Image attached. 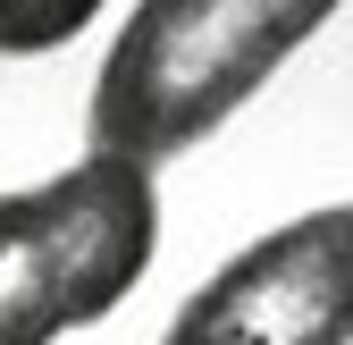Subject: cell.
<instances>
[{
	"mask_svg": "<svg viewBox=\"0 0 353 345\" xmlns=\"http://www.w3.org/2000/svg\"><path fill=\"white\" fill-rule=\"evenodd\" d=\"M336 9L345 0H135L84 101V152L160 168L210 144Z\"/></svg>",
	"mask_w": 353,
	"mask_h": 345,
	"instance_id": "1",
	"label": "cell"
},
{
	"mask_svg": "<svg viewBox=\"0 0 353 345\" xmlns=\"http://www.w3.org/2000/svg\"><path fill=\"white\" fill-rule=\"evenodd\" d=\"M160 253V177L84 152L59 177L0 194V345H59L110 320Z\"/></svg>",
	"mask_w": 353,
	"mask_h": 345,
	"instance_id": "2",
	"label": "cell"
},
{
	"mask_svg": "<svg viewBox=\"0 0 353 345\" xmlns=\"http://www.w3.org/2000/svg\"><path fill=\"white\" fill-rule=\"evenodd\" d=\"M160 345H353V202L228 253L168 312Z\"/></svg>",
	"mask_w": 353,
	"mask_h": 345,
	"instance_id": "3",
	"label": "cell"
},
{
	"mask_svg": "<svg viewBox=\"0 0 353 345\" xmlns=\"http://www.w3.org/2000/svg\"><path fill=\"white\" fill-rule=\"evenodd\" d=\"M110 9V0H0V59H42V51H68Z\"/></svg>",
	"mask_w": 353,
	"mask_h": 345,
	"instance_id": "4",
	"label": "cell"
}]
</instances>
